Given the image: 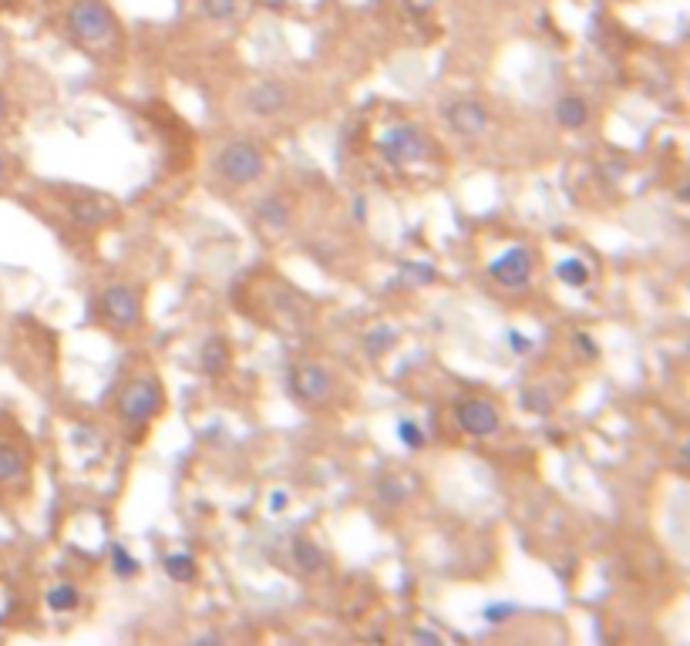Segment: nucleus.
<instances>
[{
    "label": "nucleus",
    "instance_id": "1",
    "mask_svg": "<svg viewBox=\"0 0 690 646\" xmlns=\"http://www.w3.org/2000/svg\"><path fill=\"white\" fill-rule=\"evenodd\" d=\"M68 34L88 51H108L118 44V17L105 0H75L68 11Z\"/></svg>",
    "mask_w": 690,
    "mask_h": 646
},
{
    "label": "nucleus",
    "instance_id": "2",
    "mask_svg": "<svg viewBox=\"0 0 690 646\" xmlns=\"http://www.w3.org/2000/svg\"><path fill=\"white\" fill-rule=\"evenodd\" d=\"M263 172H266V155L260 152V145L246 142V138L229 142L226 149L216 155V175L233 189L253 186V182L263 179Z\"/></svg>",
    "mask_w": 690,
    "mask_h": 646
},
{
    "label": "nucleus",
    "instance_id": "3",
    "mask_svg": "<svg viewBox=\"0 0 690 646\" xmlns=\"http://www.w3.org/2000/svg\"><path fill=\"white\" fill-rule=\"evenodd\" d=\"M162 404H165L162 384L152 381V377H135V381H128L122 391H118L115 411L128 428H145V424L162 411Z\"/></svg>",
    "mask_w": 690,
    "mask_h": 646
},
{
    "label": "nucleus",
    "instance_id": "4",
    "mask_svg": "<svg viewBox=\"0 0 690 646\" xmlns=\"http://www.w3.org/2000/svg\"><path fill=\"white\" fill-rule=\"evenodd\" d=\"M377 149L391 165H418L428 159V138L421 135V128L398 125L377 138Z\"/></svg>",
    "mask_w": 690,
    "mask_h": 646
},
{
    "label": "nucleus",
    "instance_id": "5",
    "mask_svg": "<svg viewBox=\"0 0 690 646\" xmlns=\"http://www.w3.org/2000/svg\"><path fill=\"white\" fill-rule=\"evenodd\" d=\"M101 317L115 330L138 327V320H142V297H138V290H132L128 283H112L108 290H101Z\"/></svg>",
    "mask_w": 690,
    "mask_h": 646
},
{
    "label": "nucleus",
    "instance_id": "6",
    "mask_svg": "<svg viewBox=\"0 0 690 646\" xmlns=\"http://www.w3.org/2000/svg\"><path fill=\"white\" fill-rule=\"evenodd\" d=\"M455 421L468 438H495L502 428V414L492 401L465 398L455 404Z\"/></svg>",
    "mask_w": 690,
    "mask_h": 646
},
{
    "label": "nucleus",
    "instance_id": "7",
    "mask_svg": "<svg viewBox=\"0 0 690 646\" xmlns=\"http://www.w3.org/2000/svg\"><path fill=\"white\" fill-rule=\"evenodd\" d=\"M290 394L307 408L330 401L334 394V377H330L320 364H297L290 371Z\"/></svg>",
    "mask_w": 690,
    "mask_h": 646
},
{
    "label": "nucleus",
    "instance_id": "8",
    "mask_svg": "<svg viewBox=\"0 0 690 646\" xmlns=\"http://www.w3.org/2000/svg\"><path fill=\"white\" fill-rule=\"evenodd\" d=\"M532 266H536V260H532L526 246H509L502 256H495L489 263V276L502 290H522L532 280Z\"/></svg>",
    "mask_w": 690,
    "mask_h": 646
},
{
    "label": "nucleus",
    "instance_id": "9",
    "mask_svg": "<svg viewBox=\"0 0 690 646\" xmlns=\"http://www.w3.org/2000/svg\"><path fill=\"white\" fill-rule=\"evenodd\" d=\"M441 115H445V122L452 125V132L462 135V138H478L485 128H489V108L475 98L448 101V105L441 108Z\"/></svg>",
    "mask_w": 690,
    "mask_h": 646
},
{
    "label": "nucleus",
    "instance_id": "10",
    "mask_svg": "<svg viewBox=\"0 0 690 646\" xmlns=\"http://www.w3.org/2000/svg\"><path fill=\"white\" fill-rule=\"evenodd\" d=\"M290 105V91L280 81H256V85L243 95V108L256 118H276Z\"/></svg>",
    "mask_w": 690,
    "mask_h": 646
},
{
    "label": "nucleus",
    "instance_id": "11",
    "mask_svg": "<svg viewBox=\"0 0 690 646\" xmlns=\"http://www.w3.org/2000/svg\"><path fill=\"white\" fill-rule=\"evenodd\" d=\"M68 212H71V219H75L81 229H98V226H105L108 219L115 216L112 202L98 199V196H78V199H71Z\"/></svg>",
    "mask_w": 690,
    "mask_h": 646
},
{
    "label": "nucleus",
    "instance_id": "12",
    "mask_svg": "<svg viewBox=\"0 0 690 646\" xmlns=\"http://www.w3.org/2000/svg\"><path fill=\"white\" fill-rule=\"evenodd\" d=\"M27 482V455L14 441H0V488Z\"/></svg>",
    "mask_w": 690,
    "mask_h": 646
},
{
    "label": "nucleus",
    "instance_id": "13",
    "mask_svg": "<svg viewBox=\"0 0 690 646\" xmlns=\"http://www.w3.org/2000/svg\"><path fill=\"white\" fill-rule=\"evenodd\" d=\"M556 122L569 128V132H579V128L590 125V105L579 95H563L556 101Z\"/></svg>",
    "mask_w": 690,
    "mask_h": 646
},
{
    "label": "nucleus",
    "instance_id": "14",
    "mask_svg": "<svg viewBox=\"0 0 690 646\" xmlns=\"http://www.w3.org/2000/svg\"><path fill=\"white\" fill-rule=\"evenodd\" d=\"M256 219H260V226L270 229V233H283V229L290 226V206L280 196H270L256 206Z\"/></svg>",
    "mask_w": 690,
    "mask_h": 646
},
{
    "label": "nucleus",
    "instance_id": "15",
    "mask_svg": "<svg viewBox=\"0 0 690 646\" xmlns=\"http://www.w3.org/2000/svg\"><path fill=\"white\" fill-rule=\"evenodd\" d=\"M44 603H48V609H54V613H71V609H78L81 593L75 583H58L44 593Z\"/></svg>",
    "mask_w": 690,
    "mask_h": 646
},
{
    "label": "nucleus",
    "instance_id": "16",
    "mask_svg": "<svg viewBox=\"0 0 690 646\" xmlns=\"http://www.w3.org/2000/svg\"><path fill=\"white\" fill-rule=\"evenodd\" d=\"M165 572H169V579H176V583H192V579L199 576V566L189 552H172V556H165Z\"/></svg>",
    "mask_w": 690,
    "mask_h": 646
},
{
    "label": "nucleus",
    "instance_id": "17",
    "mask_svg": "<svg viewBox=\"0 0 690 646\" xmlns=\"http://www.w3.org/2000/svg\"><path fill=\"white\" fill-rule=\"evenodd\" d=\"M556 280L573 286V290H579V286L590 283V266H586L583 260H576V256H569V260L556 263Z\"/></svg>",
    "mask_w": 690,
    "mask_h": 646
},
{
    "label": "nucleus",
    "instance_id": "18",
    "mask_svg": "<svg viewBox=\"0 0 690 646\" xmlns=\"http://www.w3.org/2000/svg\"><path fill=\"white\" fill-rule=\"evenodd\" d=\"M293 562H297L303 572H317L320 566H324V556H320V549L314 546V542L300 539L297 546H293Z\"/></svg>",
    "mask_w": 690,
    "mask_h": 646
},
{
    "label": "nucleus",
    "instance_id": "19",
    "mask_svg": "<svg viewBox=\"0 0 690 646\" xmlns=\"http://www.w3.org/2000/svg\"><path fill=\"white\" fill-rule=\"evenodd\" d=\"M404 482L398 475H384L381 482H377V495L384 498V505H401L404 502V495L411 492V488H401Z\"/></svg>",
    "mask_w": 690,
    "mask_h": 646
},
{
    "label": "nucleus",
    "instance_id": "20",
    "mask_svg": "<svg viewBox=\"0 0 690 646\" xmlns=\"http://www.w3.org/2000/svg\"><path fill=\"white\" fill-rule=\"evenodd\" d=\"M236 7L239 0H202V14L209 17V21H233L236 17Z\"/></svg>",
    "mask_w": 690,
    "mask_h": 646
},
{
    "label": "nucleus",
    "instance_id": "21",
    "mask_svg": "<svg viewBox=\"0 0 690 646\" xmlns=\"http://www.w3.org/2000/svg\"><path fill=\"white\" fill-rule=\"evenodd\" d=\"M398 438H401V445L411 448V451L425 448V431H421L414 421H401V424H398Z\"/></svg>",
    "mask_w": 690,
    "mask_h": 646
},
{
    "label": "nucleus",
    "instance_id": "22",
    "mask_svg": "<svg viewBox=\"0 0 690 646\" xmlns=\"http://www.w3.org/2000/svg\"><path fill=\"white\" fill-rule=\"evenodd\" d=\"M223 364H226V350L219 340H213V344H206V354H202V367L206 371H223Z\"/></svg>",
    "mask_w": 690,
    "mask_h": 646
},
{
    "label": "nucleus",
    "instance_id": "23",
    "mask_svg": "<svg viewBox=\"0 0 690 646\" xmlns=\"http://www.w3.org/2000/svg\"><path fill=\"white\" fill-rule=\"evenodd\" d=\"M115 572H118V576H135V559L132 556H128V552L122 549V546H115Z\"/></svg>",
    "mask_w": 690,
    "mask_h": 646
},
{
    "label": "nucleus",
    "instance_id": "24",
    "mask_svg": "<svg viewBox=\"0 0 690 646\" xmlns=\"http://www.w3.org/2000/svg\"><path fill=\"white\" fill-rule=\"evenodd\" d=\"M576 347H579V354L590 357V361H596V354H600V350H596V344L586 334H576Z\"/></svg>",
    "mask_w": 690,
    "mask_h": 646
},
{
    "label": "nucleus",
    "instance_id": "25",
    "mask_svg": "<svg viewBox=\"0 0 690 646\" xmlns=\"http://www.w3.org/2000/svg\"><path fill=\"white\" fill-rule=\"evenodd\" d=\"M7 172H11V165H7V155L0 152V186L7 182Z\"/></svg>",
    "mask_w": 690,
    "mask_h": 646
},
{
    "label": "nucleus",
    "instance_id": "26",
    "mask_svg": "<svg viewBox=\"0 0 690 646\" xmlns=\"http://www.w3.org/2000/svg\"><path fill=\"white\" fill-rule=\"evenodd\" d=\"M283 505H287V495H283V492H276V495H273V512H280Z\"/></svg>",
    "mask_w": 690,
    "mask_h": 646
},
{
    "label": "nucleus",
    "instance_id": "27",
    "mask_svg": "<svg viewBox=\"0 0 690 646\" xmlns=\"http://www.w3.org/2000/svg\"><path fill=\"white\" fill-rule=\"evenodd\" d=\"M526 401H532V398H526ZM536 401H549V398H542V394H536ZM526 408H529V411H532V408H536V411H549L546 404H526Z\"/></svg>",
    "mask_w": 690,
    "mask_h": 646
},
{
    "label": "nucleus",
    "instance_id": "28",
    "mask_svg": "<svg viewBox=\"0 0 690 646\" xmlns=\"http://www.w3.org/2000/svg\"><path fill=\"white\" fill-rule=\"evenodd\" d=\"M7 118V95H4V88H0V122Z\"/></svg>",
    "mask_w": 690,
    "mask_h": 646
}]
</instances>
